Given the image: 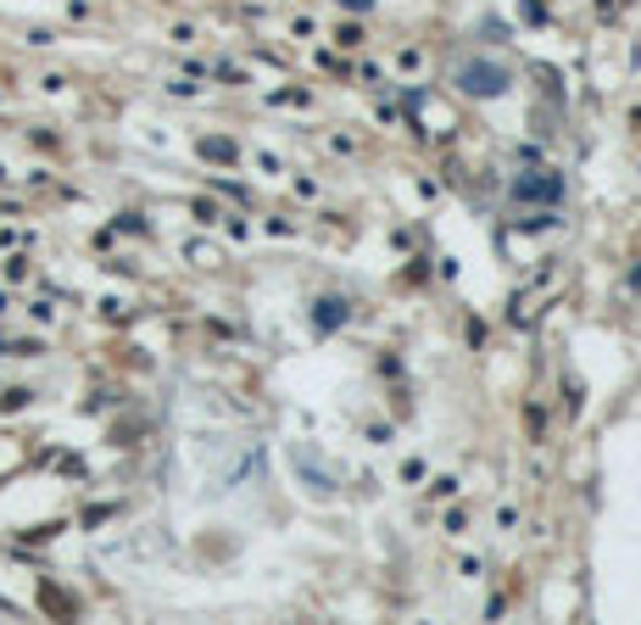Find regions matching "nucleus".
Masks as SVG:
<instances>
[{"mask_svg":"<svg viewBox=\"0 0 641 625\" xmlns=\"http://www.w3.org/2000/svg\"><path fill=\"white\" fill-rule=\"evenodd\" d=\"M458 84H463L469 95H503V89H508V68L474 62V68H463V73H458Z\"/></svg>","mask_w":641,"mask_h":625,"instance_id":"obj_1","label":"nucleus"},{"mask_svg":"<svg viewBox=\"0 0 641 625\" xmlns=\"http://www.w3.org/2000/svg\"><path fill=\"white\" fill-rule=\"evenodd\" d=\"M513 196H519V202H558L564 184H558L553 173H524V179L513 184Z\"/></svg>","mask_w":641,"mask_h":625,"instance_id":"obj_2","label":"nucleus"},{"mask_svg":"<svg viewBox=\"0 0 641 625\" xmlns=\"http://www.w3.org/2000/svg\"><path fill=\"white\" fill-rule=\"evenodd\" d=\"M202 152H207V157H218V163H229V157H234L229 140H202Z\"/></svg>","mask_w":641,"mask_h":625,"instance_id":"obj_3","label":"nucleus"},{"mask_svg":"<svg viewBox=\"0 0 641 625\" xmlns=\"http://www.w3.org/2000/svg\"><path fill=\"white\" fill-rule=\"evenodd\" d=\"M324 313H318V324H335V318H347V302H318Z\"/></svg>","mask_w":641,"mask_h":625,"instance_id":"obj_4","label":"nucleus"}]
</instances>
